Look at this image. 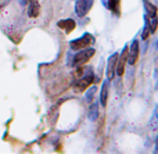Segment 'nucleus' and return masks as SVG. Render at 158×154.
<instances>
[{"label": "nucleus", "mask_w": 158, "mask_h": 154, "mask_svg": "<svg viewBox=\"0 0 158 154\" xmlns=\"http://www.w3.org/2000/svg\"><path fill=\"white\" fill-rule=\"evenodd\" d=\"M93 81H94V77H93L92 69H87L86 74L83 72V75H82L81 78L75 79V83H74V89H75V92H83L85 89L87 88V86L92 85Z\"/></svg>", "instance_id": "1"}, {"label": "nucleus", "mask_w": 158, "mask_h": 154, "mask_svg": "<svg viewBox=\"0 0 158 154\" xmlns=\"http://www.w3.org/2000/svg\"><path fill=\"white\" fill-rule=\"evenodd\" d=\"M93 43H94V38H93L90 33H85L82 38L72 40L71 43H69V46H71L72 50H79V49H85V47L90 46V44H93Z\"/></svg>", "instance_id": "2"}, {"label": "nucleus", "mask_w": 158, "mask_h": 154, "mask_svg": "<svg viewBox=\"0 0 158 154\" xmlns=\"http://www.w3.org/2000/svg\"><path fill=\"white\" fill-rule=\"evenodd\" d=\"M92 56H94V50L93 49L82 50V52H79L78 54L74 57V60H72V65H82V64H85L86 61H89L90 58H92Z\"/></svg>", "instance_id": "3"}, {"label": "nucleus", "mask_w": 158, "mask_h": 154, "mask_svg": "<svg viewBox=\"0 0 158 154\" xmlns=\"http://www.w3.org/2000/svg\"><path fill=\"white\" fill-rule=\"evenodd\" d=\"M118 60H119V63H117V68H115V71H117V74L121 77V75H123V71H125V64H126V61H128V47L123 49L121 57L118 56Z\"/></svg>", "instance_id": "4"}, {"label": "nucleus", "mask_w": 158, "mask_h": 154, "mask_svg": "<svg viewBox=\"0 0 158 154\" xmlns=\"http://www.w3.org/2000/svg\"><path fill=\"white\" fill-rule=\"evenodd\" d=\"M93 4V0H78L77 2V13L78 15H85L87 11L90 10Z\"/></svg>", "instance_id": "5"}, {"label": "nucleus", "mask_w": 158, "mask_h": 154, "mask_svg": "<svg viewBox=\"0 0 158 154\" xmlns=\"http://www.w3.org/2000/svg\"><path fill=\"white\" fill-rule=\"evenodd\" d=\"M117 63H118V53L111 56V58L108 60V69H107V75L108 79H114V74H115V68H117Z\"/></svg>", "instance_id": "6"}, {"label": "nucleus", "mask_w": 158, "mask_h": 154, "mask_svg": "<svg viewBox=\"0 0 158 154\" xmlns=\"http://www.w3.org/2000/svg\"><path fill=\"white\" fill-rule=\"evenodd\" d=\"M128 56H129V64H135L139 57V42L137 40H133L131 46V50L128 52Z\"/></svg>", "instance_id": "7"}, {"label": "nucleus", "mask_w": 158, "mask_h": 154, "mask_svg": "<svg viewBox=\"0 0 158 154\" xmlns=\"http://www.w3.org/2000/svg\"><path fill=\"white\" fill-rule=\"evenodd\" d=\"M39 13H40V6H39L38 0H31L29 7H28V15L35 18L39 15Z\"/></svg>", "instance_id": "8"}, {"label": "nucleus", "mask_w": 158, "mask_h": 154, "mask_svg": "<svg viewBox=\"0 0 158 154\" xmlns=\"http://www.w3.org/2000/svg\"><path fill=\"white\" fill-rule=\"evenodd\" d=\"M58 27L63 28L65 31V33H71L75 29V21L74 19H63V21H58Z\"/></svg>", "instance_id": "9"}, {"label": "nucleus", "mask_w": 158, "mask_h": 154, "mask_svg": "<svg viewBox=\"0 0 158 154\" xmlns=\"http://www.w3.org/2000/svg\"><path fill=\"white\" fill-rule=\"evenodd\" d=\"M119 0H107L106 2V6L115 14V15H119Z\"/></svg>", "instance_id": "10"}, {"label": "nucleus", "mask_w": 158, "mask_h": 154, "mask_svg": "<svg viewBox=\"0 0 158 154\" xmlns=\"http://www.w3.org/2000/svg\"><path fill=\"white\" fill-rule=\"evenodd\" d=\"M108 88H110L108 82H106V83L103 85V89H101V104H103V106L107 104V97H108Z\"/></svg>", "instance_id": "11"}, {"label": "nucleus", "mask_w": 158, "mask_h": 154, "mask_svg": "<svg viewBox=\"0 0 158 154\" xmlns=\"http://www.w3.org/2000/svg\"><path fill=\"white\" fill-rule=\"evenodd\" d=\"M144 7H146V10L148 11V14H150L151 17H154V15H156V13H157V8L154 7L153 4H150V3H148L147 0H144Z\"/></svg>", "instance_id": "12"}, {"label": "nucleus", "mask_w": 158, "mask_h": 154, "mask_svg": "<svg viewBox=\"0 0 158 154\" xmlns=\"http://www.w3.org/2000/svg\"><path fill=\"white\" fill-rule=\"evenodd\" d=\"M96 96V88H90V90L87 92V94H86V100L89 103H92V102H94L93 100V97Z\"/></svg>", "instance_id": "13"}, {"label": "nucleus", "mask_w": 158, "mask_h": 154, "mask_svg": "<svg viewBox=\"0 0 158 154\" xmlns=\"http://www.w3.org/2000/svg\"><path fill=\"white\" fill-rule=\"evenodd\" d=\"M97 118V106H92V108H90V119L92 121H94V119Z\"/></svg>", "instance_id": "14"}, {"label": "nucleus", "mask_w": 158, "mask_h": 154, "mask_svg": "<svg viewBox=\"0 0 158 154\" xmlns=\"http://www.w3.org/2000/svg\"><path fill=\"white\" fill-rule=\"evenodd\" d=\"M156 115H157V118H158V108H157V111H156Z\"/></svg>", "instance_id": "15"}, {"label": "nucleus", "mask_w": 158, "mask_h": 154, "mask_svg": "<svg viewBox=\"0 0 158 154\" xmlns=\"http://www.w3.org/2000/svg\"><path fill=\"white\" fill-rule=\"evenodd\" d=\"M157 152H158V139H157Z\"/></svg>", "instance_id": "16"}, {"label": "nucleus", "mask_w": 158, "mask_h": 154, "mask_svg": "<svg viewBox=\"0 0 158 154\" xmlns=\"http://www.w3.org/2000/svg\"><path fill=\"white\" fill-rule=\"evenodd\" d=\"M157 49H158V42H157Z\"/></svg>", "instance_id": "17"}]
</instances>
